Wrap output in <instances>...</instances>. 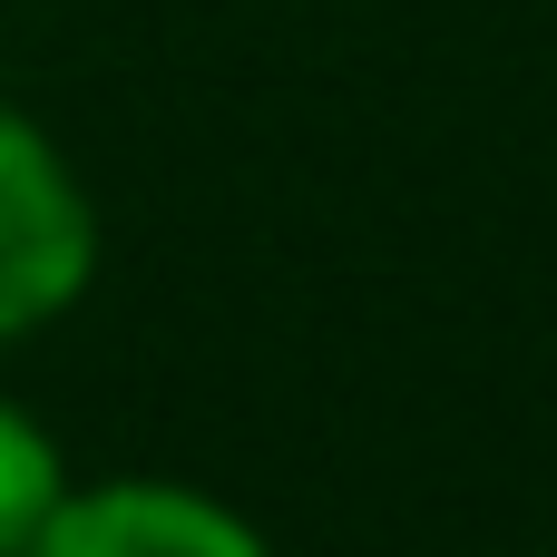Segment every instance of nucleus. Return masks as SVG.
Masks as SVG:
<instances>
[{"mask_svg":"<svg viewBox=\"0 0 557 557\" xmlns=\"http://www.w3.org/2000/svg\"><path fill=\"white\" fill-rule=\"evenodd\" d=\"M59 499H69V480H59L49 431L0 401V557H29V539L59 519Z\"/></svg>","mask_w":557,"mask_h":557,"instance_id":"obj_3","label":"nucleus"},{"mask_svg":"<svg viewBox=\"0 0 557 557\" xmlns=\"http://www.w3.org/2000/svg\"><path fill=\"white\" fill-rule=\"evenodd\" d=\"M29 557H274V548L206 490L108 480L88 499H59V519L29 539Z\"/></svg>","mask_w":557,"mask_h":557,"instance_id":"obj_2","label":"nucleus"},{"mask_svg":"<svg viewBox=\"0 0 557 557\" xmlns=\"http://www.w3.org/2000/svg\"><path fill=\"white\" fill-rule=\"evenodd\" d=\"M88 264H98V225H88L78 176L29 117L0 108V333L69 313Z\"/></svg>","mask_w":557,"mask_h":557,"instance_id":"obj_1","label":"nucleus"}]
</instances>
